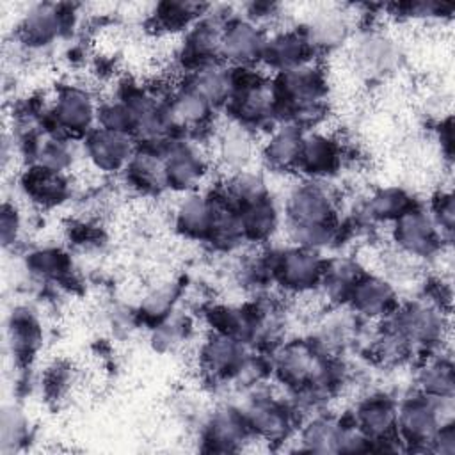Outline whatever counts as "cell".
Wrapping results in <instances>:
<instances>
[{
  "mask_svg": "<svg viewBox=\"0 0 455 455\" xmlns=\"http://www.w3.org/2000/svg\"><path fill=\"white\" fill-rule=\"evenodd\" d=\"M288 243L323 251L339 238V206L325 181L302 178L288 187L283 201Z\"/></svg>",
  "mask_w": 455,
  "mask_h": 455,
  "instance_id": "obj_1",
  "label": "cell"
},
{
  "mask_svg": "<svg viewBox=\"0 0 455 455\" xmlns=\"http://www.w3.org/2000/svg\"><path fill=\"white\" fill-rule=\"evenodd\" d=\"M100 101L91 89L76 84H62L48 101L39 121L44 133L64 139H84L98 126Z\"/></svg>",
  "mask_w": 455,
  "mask_h": 455,
  "instance_id": "obj_2",
  "label": "cell"
},
{
  "mask_svg": "<svg viewBox=\"0 0 455 455\" xmlns=\"http://www.w3.org/2000/svg\"><path fill=\"white\" fill-rule=\"evenodd\" d=\"M251 435L265 443H284L299 428L300 418L290 400L265 389H251V396L240 407Z\"/></svg>",
  "mask_w": 455,
  "mask_h": 455,
  "instance_id": "obj_3",
  "label": "cell"
},
{
  "mask_svg": "<svg viewBox=\"0 0 455 455\" xmlns=\"http://www.w3.org/2000/svg\"><path fill=\"white\" fill-rule=\"evenodd\" d=\"M76 11L69 4H34L18 21L16 39L23 50L37 52L71 34Z\"/></svg>",
  "mask_w": 455,
  "mask_h": 455,
  "instance_id": "obj_4",
  "label": "cell"
},
{
  "mask_svg": "<svg viewBox=\"0 0 455 455\" xmlns=\"http://www.w3.org/2000/svg\"><path fill=\"white\" fill-rule=\"evenodd\" d=\"M451 400H434L421 393L396 405V437L412 451H430V443L444 419L441 412Z\"/></svg>",
  "mask_w": 455,
  "mask_h": 455,
  "instance_id": "obj_5",
  "label": "cell"
},
{
  "mask_svg": "<svg viewBox=\"0 0 455 455\" xmlns=\"http://www.w3.org/2000/svg\"><path fill=\"white\" fill-rule=\"evenodd\" d=\"M167 190L188 194L199 190L210 172V156L199 139L174 137L164 148Z\"/></svg>",
  "mask_w": 455,
  "mask_h": 455,
  "instance_id": "obj_6",
  "label": "cell"
},
{
  "mask_svg": "<svg viewBox=\"0 0 455 455\" xmlns=\"http://www.w3.org/2000/svg\"><path fill=\"white\" fill-rule=\"evenodd\" d=\"M384 320L389 322L412 350L435 348L444 341L448 329L444 309L425 299L398 306L395 313Z\"/></svg>",
  "mask_w": 455,
  "mask_h": 455,
  "instance_id": "obj_7",
  "label": "cell"
},
{
  "mask_svg": "<svg viewBox=\"0 0 455 455\" xmlns=\"http://www.w3.org/2000/svg\"><path fill=\"white\" fill-rule=\"evenodd\" d=\"M268 256L274 284L288 293H309L316 290L325 265L320 251L288 243L283 249L268 252Z\"/></svg>",
  "mask_w": 455,
  "mask_h": 455,
  "instance_id": "obj_8",
  "label": "cell"
},
{
  "mask_svg": "<svg viewBox=\"0 0 455 455\" xmlns=\"http://www.w3.org/2000/svg\"><path fill=\"white\" fill-rule=\"evenodd\" d=\"M233 14L217 12L215 7L210 5L208 11L183 32V39L178 50V60L185 73L208 64L222 62V32L226 21Z\"/></svg>",
  "mask_w": 455,
  "mask_h": 455,
  "instance_id": "obj_9",
  "label": "cell"
},
{
  "mask_svg": "<svg viewBox=\"0 0 455 455\" xmlns=\"http://www.w3.org/2000/svg\"><path fill=\"white\" fill-rule=\"evenodd\" d=\"M391 240L400 256L412 259H430L437 256L444 245L428 210L419 204L412 206L391 222Z\"/></svg>",
  "mask_w": 455,
  "mask_h": 455,
  "instance_id": "obj_10",
  "label": "cell"
},
{
  "mask_svg": "<svg viewBox=\"0 0 455 455\" xmlns=\"http://www.w3.org/2000/svg\"><path fill=\"white\" fill-rule=\"evenodd\" d=\"M267 30L245 16H231L222 32L220 59L231 68H256L261 64Z\"/></svg>",
  "mask_w": 455,
  "mask_h": 455,
  "instance_id": "obj_11",
  "label": "cell"
},
{
  "mask_svg": "<svg viewBox=\"0 0 455 455\" xmlns=\"http://www.w3.org/2000/svg\"><path fill=\"white\" fill-rule=\"evenodd\" d=\"M396 405L386 393H371L355 403L350 418L371 441V450H389V443H400L396 437Z\"/></svg>",
  "mask_w": 455,
  "mask_h": 455,
  "instance_id": "obj_12",
  "label": "cell"
},
{
  "mask_svg": "<svg viewBox=\"0 0 455 455\" xmlns=\"http://www.w3.org/2000/svg\"><path fill=\"white\" fill-rule=\"evenodd\" d=\"M165 107L174 135L194 139H199V132L212 126L217 110L213 103L187 84L178 85L165 96Z\"/></svg>",
  "mask_w": 455,
  "mask_h": 455,
  "instance_id": "obj_13",
  "label": "cell"
},
{
  "mask_svg": "<svg viewBox=\"0 0 455 455\" xmlns=\"http://www.w3.org/2000/svg\"><path fill=\"white\" fill-rule=\"evenodd\" d=\"M341 162L343 148L334 135L318 128L304 132L295 169L302 178L325 181L339 171Z\"/></svg>",
  "mask_w": 455,
  "mask_h": 455,
  "instance_id": "obj_14",
  "label": "cell"
},
{
  "mask_svg": "<svg viewBox=\"0 0 455 455\" xmlns=\"http://www.w3.org/2000/svg\"><path fill=\"white\" fill-rule=\"evenodd\" d=\"M137 149V142L128 133H119L96 126L84 137V156L89 165L103 174L123 172Z\"/></svg>",
  "mask_w": 455,
  "mask_h": 455,
  "instance_id": "obj_15",
  "label": "cell"
},
{
  "mask_svg": "<svg viewBox=\"0 0 455 455\" xmlns=\"http://www.w3.org/2000/svg\"><path fill=\"white\" fill-rule=\"evenodd\" d=\"M249 354V345L233 336L212 331L199 347V368L212 380L233 382Z\"/></svg>",
  "mask_w": 455,
  "mask_h": 455,
  "instance_id": "obj_16",
  "label": "cell"
},
{
  "mask_svg": "<svg viewBox=\"0 0 455 455\" xmlns=\"http://www.w3.org/2000/svg\"><path fill=\"white\" fill-rule=\"evenodd\" d=\"M354 68L364 78H384L391 75L400 62V48L387 34L368 28L352 46Z\"/></svg>",
  "mask_w": 455,
  "mask_h": 455,
  "instance_id": "obj_17",
  "label": "cell"
},
{
  "mask_svg": "<svg viewBox=\"0 0 455 455\" xmlns=\"http://www.w3.org/2000/svg\"><path fill=\"white\" fill-rule=\"evenodd\" d=\"M347 306L361 320L380 322L391 316L400 302L391 281L377 274H368L364 270L363 275L357 279Z\"/></svg>",
  "mask_w": 455,
  "mask_h": 455,
  "instance_id": "obj_18",
  "label": "cell"
},
{
  "mask_svg": "<svg viewBox=\"0 0 455 455\" xmlns=\"http://www.w3.org/2000/svg\"><path fill=\"white\" fill-rule=\"evenodd\" d=\"M204 450L208 451H240L252 437L240 407L220 405L204 421L201 432Z\"/></svg>",
  "mask_w": 455,
  "mask_h": 455,
  "instance_id": "obj_19",
  "label": "cell"
},
{
  "mask_svg": "<svg viewBox=\"0 0 455 455\" xmlns=\"http://www.w3.org/2000/svg\"><path fill=\"white\" fill-rule=\"evenodd\" d=\"M315 59L311 46L307 44L300 28H281L267 32L261 64L274 75L300 66Z\"/></svg>",
  "mask_w": 455,
  "mask_h": 455,
  "instance_id": "obj_20",
  "label": "cell"
},
{
  "mask_svg": "<svg viewBox=\"0 0 455 455\" xmlns=\"http://www.w3.org/2000/svg\"><path fill=\"white\" fill-rule=\"evenodd\" d=\"M215 197L213 192L204 194L201 190L183 194L174 206L172 222L176 231L197 242H208L213 219H215Z\"/></svg>",
  "mask_w": 455,
  "mask_h": 455,
  "instance_id": "obj_21",
  "label": "cell"
},
{
  "mask_svg": "<svg viewBox=\"0 0 455 455\" xmlns=\"http://www.w3.org/2000/svg\"><path fill=\"white\" fill-rule=\"evenodd\" d=\"M259 146L254 139V132L231 123L220 130L213 139V158L228 172L249 169Z\"/></svg>",
  "mask_w": 455,
  "mask_h": 455,
  "instance_id": "obj_22",
  "label": "cell"
},
{
  "mask_svg": "<svg viewBox=\"0 0 455 455\" xmlns=\"http://www.w3.org/2000/svg\"><path fill=\"white\" fill-rule=\"evenodd\" d=\"M126 183L144 196H158L167 190L164 149L137 146L123 171Z\"/></svg>",
  "mask_w": 455,
  "mask_h": 455,
  "instance_id": "obj_23",
  "label": "cell"
},
{
  "mask_svg": "<svg viewBox=\"0 0 455 455\" xmlns=\"http://www.w3.org/2000/svg\"><path fill=\"white\" fill-rule=\"evenodd\" d=\"M363 272L357 259L347 256L325 258L316 291L331 307H343L348 304L350 293Z\"/></svg>",
  "mask_w": 455,
  "mask_h": 455,
  "instance_id": "obj_24",
  "label": "cell"
},
{
  "mask_svg": "<svg viewBox=\"0 0 455 455\" xmlns=\"http://www.w3.org/2000/svg\"><path fill=\"white\" fill-rule=\"evenodd\" d=\"M304 130L290 123H279L267 132L259 144V156L263 164L279 172H291L297 169L300 142Z\"/></svg>",
  "mask_w": 455,
  "mask_h": 455,
  "instance_id": "obj_25",
  "label": "cell"
},
{
  "mask_svg": "<svg viewBox=\"0 0 455 455\" xmlns=\"http://www.w3.org/2000/svg\"><path fill=\"white\" fill-rule=\"evenodd\" d=\"M20 190L36 206L53 208L71 197V181L68 174H57L28 165L20 180Z\"/></svg>",
  "mask_w": 455,
  "mask_h": 455,
  "instance_id": "obj_26",
  "label": "cell"
},
{
  "mask_svg": "<svg viewBox=\"0 0 455 455\" xmlns=\"http://www.w3.org/2000/svg\"><path fill=\"white\" fill-rule=\"evenodd\" d=\"M7 334L16 364H30L43 341V327L37 313L28 306L12 307L7 322Z\"/></svg>",
  "mask_w": 455,
  "mask_h": 455,
  "instance_id": "obj_27",
  "label": "cell"
},
{
  "mask_svg": "<svg viewBox=\"0 0 455 455\" xmlns=\"http://www.w3.org/2000/svg\"><path fill=\"white\" fill-rule=\"evenodd\" d=\"M313 53L332 52L341 46L350 36V25L341 11H322L313 14L307 23L299 27Z\"/></svg>",
  "mask_w": 455,
  "mask_h": 455,
  "instance_id": "obj_28",
  "label": "cell"
},
{
  "mask_svg": "<svg viewBox=\"0 0 455 455\" xmlns=\"http://www.w3.org/2000/svg\"><path fill=\"white\" fill-rule=\"evenodd\" d=\"M243 240L249 243H265L281 224V210L272 196L235 208Z\"/></svg>",
  "mask_w": 455,
  "mask_h": 455,
  "instance_id": "obj_29",
  "label": "cell"
},
{
  "mask_svg": "<svg viewBox=\"0 0 455 455\" xmlns=\"http://www.w3.org/2000/svg\"><path fill=\"white\" fill-rule=\"evenodd\" d=\"M343 418L316 412L297 428V443L300 451L338 453L339 439L345 428Z\"/></svg>",
  "mask_w": 455,
  "mask_h": 455,
  "instance_id": "obj_30",
  "label": "cell"
},
{
  "mask_svg": "<svg viewBox=\"0 0 455 455\" xmlns=\"http://www.w3.org/2000/svg\"><path fill=\"white\" fill-rule=\"evenodd\" d=\"M25 268L36 279L55 284H68L73 277L71 258L53 245H43L28 251L25 256Z\"/></svg>",
  "mask_w": 455,
  "mask_h": 455,
  "instance_id": "obj_31",
  "label": "cell"
},
{
  "mask_svg": "<svg viewBox=\"0 0 455 455\" xmlns=\"http://www.w3.org/2000/svg\"><path fill=\"white\" fill-rule=\"evenodd\" d=\"M418 393L434 400H453L455 395V375L453 364L448 357H427L416 371Z\"/></svg>",
  "mask_w": 455,
  "mask_h": 455,
  "instance_id": "obj_32",
  "label": "cell"
},
{
  "mask_svg": "<svg viewBox=\"0 0 455 455\" xmlns=\"http://www.w3.org/2000/svg\"><path fill=\"white\" fill-rule=\"evenodd\" d=\"M183 84L203 94L217 108L224 107L231 94V69L224 62L208 64L188 71Z\"/></svg>",
  "mask_w": 455,
  "mask_h": 455,
  "instance_id": "obj_33",
  "label": "cell"
},
{
  "mask_svg": "<svg viewBox=\"0 0 455 455\" xmlns=\"http://www.w3.org/2000/svg\"><path fill=\"white\" fill-rule=\"evenodd\" d=\"M414 197L402 187H382L368 196L363 204V213L368 222L391 224L402 213L416 206Z\"/></svg>",
  "mask_w": 455,
  "mask_h": 455,
  "instance_id": "obj_34",
  "label": "cell"
},
{
  "mask_svg": "<svg viewBox=\"0 0 455 455\" xmlns=\"http://www.w3.org/2000/svg\"><path fill=\"white\" fill-rule=\"evenodd\" d=\"M178 297H180V286L176 283H162L142 297L135 315L142 323L155 327L156 323L165 320L171 313H174Z\"/></svg>",
  "mask_w": 455,
  "mask_h": 455,
  "instance_id": "obj_35",
  "label": "cell"
},
{
  "mask_svg": "<svg viewBox=\"0 0 455 455\" xmlns=\"http://www.w3.org/2000/svg\"><path fill=\"white\" fill-rule=\"evenodd\" d=\"M210 5L194 4V2H164L158 4L153 11L155 27L165 32L187 30L196 20H199Z\"/></svg>",
  "mask_w": 455,
  "mask_h": 455,
  "instance_id": "obj_36",
  "label": "cell"
},
{
  "mask_svg": "<svg viewBox=\"0 0 455 455\" xmlns=\"http://www.w3.org/2000/svg\"><path fill=\"white\" fill-rule=\"evenodd\" d=\"M188 320L185 316H180L171 313L165 320L151 327V345L158 352H169L180 347L188 338Z\"/></svg>",
  "mask_w": 455,
  "mask_h": 455,
  "instance_id": "obj_37",
  "label": "cell"
},
{
  "mask_svg": "<svg viewBox=\"0 0 455 455\" xmlns=\"http://www.w3.org/2000/svg\"><path fill=\"white\" fill-rule=\"evenodd\" d=\"M98 126L105 128V130L119 132V133H128L133 137L135 119H133L132 108L119 96H114L107 101H100Z\"/></svg>",
  "mask_w": 455,
  "mask_h": 455,
  "instance_id": "obj_38",
  "label": "cell"
},
{
  "mask_svg": "<svg viewBox=\"0 0 455 455\" xmlns=\"http://www.w3.org/2000/svg\"><path fill=\"white\" fill-rule=\"evenodd\" d=\"M30 435L28 419L23 411L11 405L4 409L2 414V451L9 453L18 450Z\"/></svg>",
  "mask_w": 455,
  "mask_h": 455,
  "instance_id": "obj_39",
  "label": "cell"
},
{
  "mask_svg": "<svg viewBox=\"0 0 455 455\" xmlns=\"http://www.w3.org/2000/svg\"><path fill=\"white\" fill-rule=\"evenodd\" d=\"M428 213L435 222L444 243H451L453 240V226H455V203L453 194L450 190H439L430 203Z\"/></svg>",
  "mask_w": 455,
  "mask_h": 455,
  "instance_id": "obj_40",
  "label": "cell"
},
{
  "mask_svg": "<svg viewBox=\"0 0 455 455\" xmlns=\"http://www.w3.org/2000/svg\"><path fill=\"white\" fill-rule=\"evenodd\" d=\"M0 231H2V245L14 247L21 235H23V215L21 210L16 206V203L5 201L2 204V215H0Z\"/></svg>",
  "mask_w": 455,
  "mask_h": 455,
  "instance_id": "obj_41",
  "label": "cell"
},
{
  "mask_svg": "<svg viewBox=\"0 0 455 455\" xmlns=\"http://www.w3.org/2000/svg\"><path fill=\"white\" fill-rule=\"evenodd\" d=\"M73 380V373H71V368L68 364H62V363H55L52 366L46 368V373L43 377V387H44V393L52 398H60L68 389H69V384Z\"/></svg>",
  "mask_w": 455,
  "mask_h": 455,
  "instance_id": "obj_42",
  "label": "cell"
},
{
  "mask_svg": "<svg viewBox=\"0 0 455 455\" xmlns=\"http://www.w3.org/2000/svg\"><path fill=\"white\" fill-rule=\"evenodd\" d=\"M430 451H439L446 455H451L455 451V425L451 419L439 427V430L432 437Z\"/></svg>",
  "mask_w": 455,
  "mask_h": 455,
  "instance_id": "obj_43",
  "label": "cell"
}]
</instances>
